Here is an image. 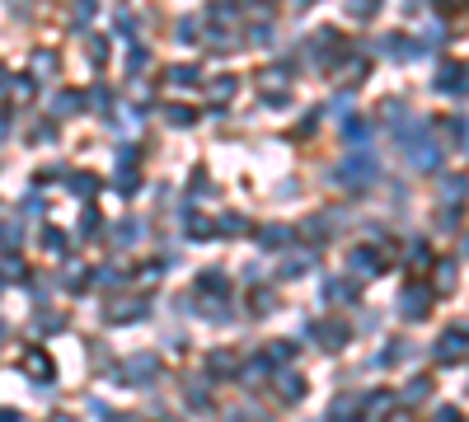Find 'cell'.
Listing matches in <instances>:
<instances>
[{"mask_svg": "<svg viewBox=\"0 0 469 422\" xmlns=\"http://www.w3.org/2000/svg\"><path fill=\"white\" fill-rule=\"evenodd\" d=\"M408 160H413V169H437L441 150L432 146V136H427V132H418V136L408 141Z\"/></svg>", "mask_w": 469, "mask_h": 422, "instance_id": "2", "label": "cell"}, {"mask_svg": "<svg viewBox=\"0 0 469 422\" xmlns=\"http://www.w3.org/2000/svg\"><path fill=\"white\" fill-rule=\"evenodd\" d=\"M197 291H202V296H225V277H220V272H202V277H197Z\"/></svg>", "mask_w": 469, "mask_h": 422, "instance_id": "13", "label": "cell"}, {"mask_svg": "<svg viewBox=\"0 0 469 422\" xmlns=\"http://www.w3.org/2000/svg\"><path fill=\"white\" fill-rule=\"evenodd\" d=\"M57 422H76V418H57Z\"/></svg>", "mask_w": 469, "mask_h": 422, "instance_id": "42", "label": "cell"}, {"mask_svg": "<svg viewBox=\"0 0 469 422\" xmlns=\"http://www.w3.org/2000/svg\"><path fill=\"white\" fill-rule=\"evenodd\" d=\"M258 244H263V249H286V244H291V230H286V225H267Z\"/></svg>", "mask_w": 469, "mask_h": 422, "instance_id": "12", "label": "cell"}, {"mask_svg": "<svg viewBox=\"0 0 469 422\" xmlns=\"http://www.w3.org/2000/svg\"><path fill=\"white\" fill-rule=\"evenodd\" d=\"M277 399H281V404H300V399H305V380H300L296 371L277 375Z\"/></svg>", "mask_w": 469, "mask_h": 422, "instance_id": "7", "label": "cell"}, {"mask_svg": "<svg viewBox=\"0 0 469 422\" xmlns=\"http://www.w3.org/2000/svg\"><path fill=\"white\" fill-rule=\"evenodd\" d=\"M347 178V183H371L375 178V160L371 155H361V160H343V169H338Z\"/></svg>", "mask_w": 469, "mask_h": 422, "instance_id": "6", "label": "cell"}, {"mask_svg": "<svg viewBox=\"0 0 469 422\" xmlns=\"http://www.w3.org/2000/svg\"><path fill=\"white\" fill-rule=\"evenodd\" d=\"M385 57H394V62H408V57H413V43H408V38H385Z\"/></svg>", "mask_w": 469, "mask_h": 422, "instance_id": "16", "label": "cell"}, {"mask_svg": "<svg viewBox=\"0 0 469 422\" xmlns=\"http://www.w3.org/2000/svg\"><path fill=\"white\" fill-rule=\"evenodd\" d=\"M0 422H15V413H0Z\"/></svg>", "mask_w": 469, "mask_h": 422, "instance_id": "41", "label": "cell"}, {"mask_svg": "<svg viewBox=\"0 0 469 422\" xmlns=\"http://www.w3.org/2000/svg\"><path fill=\"white\" fill-rule=\"evenodd\" d=\"M253 310H263V314L272 310V291H258V296H253Z\"/></svg>", "mask_w": 469, "mask_h": 422, "instance_id": "36", "label": "cell"}, {"mask_svg": "<svg viewBox=\"0 0 469 422\" xmlns=\"http://www.w3.org/2000/svg\"><path fill=\"white\" fill-rule=\"evenodd\" d=\"M220 230H225V234H239V230H244V220H239V216H225V220H220Z\"/></svg>", "mask_w": 469, "mask_h": 422, "instance_id": "35", "label": "cell"}, {"mask_svg": "<svg viewBox=\"0 0 469 422\" xmlns=\"http://www.w3.org/2000/svg\"><path fill=\"white\" fill-rule=\"evenodd\" d=\"M258 85H267V90H277V85H281V90H286V71H277V66H267L263 76H258Z\"/></svg>", "mask_w": 469, "mask_h": 422, "instance_id": "21", "label": "cell"}, {"mask_svg": "<svg viewBox=\"0 0 469 422\" xmlns=\"http://www.w3.org/2000/svg\"><path fill=\"white\" fill-rule=\"evenodd\" d=\"M437 422H465V418H460V408H437Z\"/></svg>", "mask_w": 469, "mask_h": 422, "instance_id": "37", "label": "cell"}, {"mask_svg": "<svg viewBox=\"0 0 469 422\" xmlns=\"http://www.w3.org/2000/svg\"><path fill=\"white\" fill-rule=\"evenodd\" d=\"M211 94H216V99H230V94H234V80H230V76H220L216 85H211Z\"/></svg>", "mask_w": 469, "mask_h": 422, "instance_id": "29", "label": "cell"}, {"mask_svg": "<svg viewBox=\"0 0 469 422\" xmlns=\"http://www.w3.org/2000/svg\"><path fill=\"white\" fill-rule=\"evenodd\" d=\"M375 267H380V258H375L371 249H352V272H366V277H371Z\"/></svg>", "mask_w": 469, "mask_h": 422, "instance_id": "14", "label": "cell"}, {"mask_svg": "<svg viewBox=\"0 0 469 422\" xmlns=\"http://www.w3.org/2000/svg\"><path fill=\"white\" fill-rule=\"evenodd\" d=\"M155 352H136V357L127 361V375H132V380H150V375H155Z\"/></svg>", "mask_w": 469, "mask_h": 422, "instance_id": "10", "label": "cell"}, {"mask_svg": "<svg viewBox=\"0 0 469 422\" xmlns=\"http://www.w3.org/2000/svg\"><path fill=\"white\" fill-rule=\"evenodd\" d=\"M234 371H239V357L230 347H211L206 352V375H234Z\"/></svg>", "mask_w": 469, "mask_h": 422, "instance_id": "5", "label": "cell"}, {"mask_svg": "<svg viewBox=\"0 0 469 422\" xmlns=\"http://www.w3.org/2000/svg\"><path fill=\"white\" fill-rule=\"evenodd\" d=\"M390 422H408V413H394V418H390Z\"/></svg>", "mask_w": 469, "mask_h": 422, "instance_id": "40", "label": "cell"}, {"mask_svg": "<svg viewBox=\"0 0 469 422\" xmlns=\"http://www.w3.org/2000/svg\"><path fill=\"white\" fill-rule=\"evenodd\" d=\"M451 286H455V267L441 263V291H451Z\"/></svg>", "mask_w": 469, "mask_h": 422, "instance_id": "34", "label": "cell"}, {"mask_svg": "<svg viewBox=\"0 0 469 422\" xmlns=\"http://www.w3.org/2000/svg\"><path fill=\"white\" fill-rule=\"evenodd\" d=\"M305 267H310V253H291V258L281 263V272H286V277H296V272H305Z\"/></svg>", "mask_w": 469, "mask_h": 422, "instance_id": "20", "label": "cell"}, {"mask_svg": "<svg viewBox=\"0 0 469 422\" xmlns=\"http://www.w3.org/2000/svg\"><path fill=\"white\" fill-rule=\"evenodd\" d=\"M5 277H10V281H24V277H29V267H24V263H15V258H10V263H5Z\"/></svg>", "mask_w": 469, "mask_h": 422, "instance_id": "30", "label": "cell"}, {"mask_svg": "<svg viewBox=\"0 0 469 422\" xmlns=\"http://www.w3.org/2000/svg\"><path fill=\"white\" fill-rule=\"evenodd\" d=\"M19 366H24V375H33V380H47V375H52V361H47V352H38V347H33V352H24V357H19Z\"/></svg>", "mask_w": 469, "mask_h": 422, "instance_id": "9", "label": "cell"}, {"mask_svg": "<svg viewBox=\"0 0 469 422\" xmlns=\"http://www.w3.org/2000/svg\"><path fill=\"white\" fill-rule=\"evenodd\" d=\"M15 234H19V225L15 220H5V225H0V244H15Z\"/></svg>", "mask_w": 469, "mask_h": 422, "instance_id": "33", "label": "cell"}, {"mask_svg": "<svg viewBox=\"0 0 469 422\" xmlns=\"http://www.w3.org/2000/svg\"><path fill=\"white\" fill-rule=\"evenodd\" d=\"M267 361H272V366L291 361V343H272V347H267Z\"/></svg>", "mask_w": 469, "mask_h": 422, "instance_id": "25", "label": "cell"}, {"mask_svg": "<svg viewBox=\"0 0 469 422\" xmlns=\"http://www.w3.org/2000/svg\"><path fill=\"white\" fill-rule=\"evenodd\" d=\"M343 136L347 141H366V122H361V118H347V122H343Z\"/></svg>", "mask_w": 469, "mask_h": 422, "instance_id": "24", "label": "cell"}, {"mask_svg": "<svg viewBox=\"0 0 469 422\" xmlns=\"http://www.w3.org/2000/svg\"><path fill=\"white\" fill-rule=\"evenodd\" d=\"M113 324H132V319H146V300H113L108 305Z\"/></svg>", "mask_w": 469, "mask_h": 422, "instance_id": "8", "label": "cell"}, {"mask_svg": "<svg viewBox=\"0 0 469 422\" xmlns=\"http://www.w3.org/2000/svg\"><path fill=\"white\" fill-rule=\"evenodd\" d=\"M352 413H361V394H343V399H333V413H328V422H347Z\"/></svg>", "mask_w": 469, "mask_h": 422, "instance_id": "11", "label": "cell"}, {"mask_svg": "<svg viewBox=\"0 0 469 422\" xmlns=\"http://www.w3.org/2000/svg\"><path fill=\"white\" fill-rule=\"evenodd\" d=\"M146 66V47H132V57H127V71H141Z\"/></svg>", "mask_w": 469, "mask_h": 422, "instance_id": "31", "label": "cell"}, {"mask_svg": "<svg viewBox=\"0 0 469 422\" xmlns=\"http://www.w3.org/2000/svg\"><path fill=\"white\" fill-rule=\"evenodd\" d=\"M164 118H169L174 127H188L192 118H197V113H192V108H183V104H169V108H164Z\"/></svg>", "mask_w": 469, "mask_h": 422, "instance_id": "18", "label": "cell"}, {"mask_svg": "<svg viewBox=\"0 0 469 422\" xmlns=\"http://www.w3.org/2000/svg\"><path fill=\"white\" fill-rule=\"evenodd\" d=\"M239 375H244V380H263V375H267V361H249V366H239Z\"/></svg>", "mask_w": 469, "mask_h": 422, "instance_id": "28", "label": "cell"}, {"mask_svg": "<svg viewBox=\"0 0 469 422\" xmlns=\"http://www.w3.org/2000/svg\"><path fill=\"white\" fill-rule=\"evenodd\" d=\"M43 249L47 253H62L66 249V234L62 230H43Z\"/></svg>", "mask_w": 469, "mask_h": 422, "instance_id": "23", "label": "cell"}, {"mask_svg": "<svg viewBox=\"0 0 469 422\" xmlns=\"http://www.w3.org/2000/svg\"><path fill=\"white\" fill-rule=\"evenodd\" d=\"M99 230V211H85V220H80V234H94Z\"/></svg>", "mask_w": 469, "mask_h": 422, "instance_id": "32", "label": "cell"}, {"mask_svg": "<svg viewBox=\"0 0 469 422\" xmlns=\"http://www.w3.org/2000/svg\"><path fill=\"white\" fill-rule=\"evenodd\" d=\"M76 108H80V99L71 90H62L57 99H52V113H76Z\"/></svg>", "mask_w": 469, "mask_h": 422, "instance_id": "19", "label": "cell"}, {"mask_svg": "<svg viewBox=\"0 0 469 422\" xmlns=\"http://www.w3.org/2000/svg\"><path fill=\"white\" fill-rule=\"evenodd\" d=\"M314 338H319L324 352H343L347 347V324L343 319H324V324H314Z\"/></svg>", "mask_w": 469, "mask_h": 422, "instance_id": "3", "label": "cell"}, {"mask_svg": "<svg viewBox=\"0 0 469 422\" xmlns=\"http://www.w3.org/2000/svg\"><path fill=\"white\" fill-rule=\"evenodd\" d=\"M71 188H76L80 197H90V192H94L99 183H94V174H71Z\"/></svg>", "mask_w": 469, "mask_h": 422, "instance_id": "22", "label": "cell"}, {"mask_svg": "<svg viewBox=\"0 0 469 422\" xmlns=\"http://www.w3.org/2000/svg\"><path fill=\"white\" fill-rule=\"evenodd\" d=\"M104 57H108V43H104V38H90V62L104 66Z\"/></svg>", "mask_w": 469, "mask_h": 422, "instance_id": "26", "label": "cell"}, {"mask_svg": "<svg viewBox=\"0 0 469 422\" xmlns=\"http://www.w3.org/2000/svg\"><path fill=\"white\" fill-rule=\"evenodd\" d=\"M469 352V328H451V333H441V343H437V357L441 361H460Z\"/></svg>", "mask_w": 469, "mask_h": 422, "instance_id": "4", "label": "cell"}, {"mask_svg": "<svg viewBox=\"0 0 469 422\" xmlns=\"http://www.w3.org/2000/svg\"><path fill=\"white\" fill-rule=\"evenodd\" d=\"M90 10H94V0H76V19H80V24L90 19Z\"/></svg>", "mask_w": 469, "mask_h": 422, "instance_id": "39", "label": "cell"}, {"mask_svg": "<svg viewBox=\"0 0 469 422\" xmlns=\"http://www.w3.org/2000/svg\"><path fill=\"white\" fill-rule=\"evenodd\" d=\"M427 390H432V380H427V375H418V380H408V390H404V404H422V399H427Z\"/></svg>", "mask_w": 469, "mask_h": 422, "instance_id": "15", "label": "cell"}, {"mask_svg": "<svg viewBox=\"0 0 469 422\" xmlns=\"http://www.w3.org/2000/svg\"><path fill=\"white\" fill-rule=\"evenodd\" d=\"M33 76H57V57H52V52H38V57H33Z\"/></svg>", "mask_w": 469, "mask_h": 422, "instance_id": "17", "label": "cell"}, {"mask_svg": "<svg viewBox=\"0 0 469 422\" xmlns=\"http://www.w3.org/2000/svg\"><path fill=\"white\" fill-rule=\"evenodd\" d=\"M169 80H174V85H192V80H197V71H192V66H174Z\"/></svg>", "mask_w": 469, "mask_h": 422, "instance_id": "27", "label": "cell"}, {"mask_svg": "<svg viewBox=\"0 0 469 422\" xmlns=\"http://www.w3.org/2000/svg\"><path fill=\"white\" fill-rule=\"evenodd\" d=\"M399 310H404V319H427L432 314V291L427 286H404V296H399Z\"/></svg>", "mask_w": 469, "mask_h": 422, "instance_id": "1", "label": "cell"}, {"mask_svg": "<svg viewBox=\"0 0 469 422\" xmlns=\"http://www.w3.org/2000/svg\"><path fill=\"white\" fill-rule=\"evenodd\" d=\"M136 239V225H118V244H132Z\"/></svg>", "mask_w": 469, "mask_h": 422, "instance_id": "38", "label": "cell"}]
</instances>
